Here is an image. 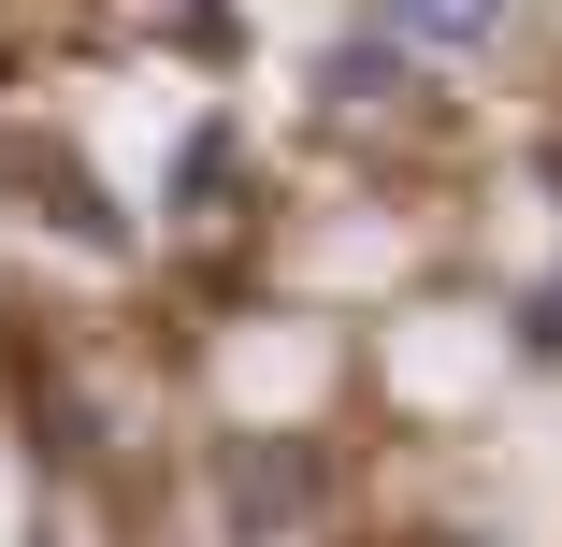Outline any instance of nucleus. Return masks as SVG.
<instances>
[{"label":"nucleus","mask_w":562,"mask_h":547,"mask_svg":"<svg viewBox=\"0 0 562 547\" xmlns=\"http://www.w3.org/2000/svg\"><path fill=\"white\" fill-rule=\"evenodd\" d=\"M173 30H188L202 58H232V44H246V30H232V0H173Z\"/></svg>","instance_id":"423d86ee"},{"label":"nucleus","mask_w":562,"mask_h":547,"mask_svg":"<svg viewBox=\"0 0 562 547\" xmlns=\"http://www.w3.org/2000/svg\"><path fill=\"white\" fill-rule=\"evenodd\" d=\"M361 15H375L404 58H476V44H505L519 0H361Z\"/></svg>","instance_id":"f03ea898"},{"label":"nucleus","mask_w":562,"mask_h":547,"mask_svg":"<svg viewBox=\"0 0 562 547\" xmlns=\"http://www.w3.org/2000/svg\"><path fill=\"white\" fill-rule=\"evenodd\" d=\"M202 202H232V130H188V159H173V216H202Z\"/></svg>","instance_id":"20e7f679"},{"label":"nucleus","mask_w":562,"mask_h":547,"mask_svg":"<svg viewBox=\"0 0 562 547\" xmlns=\"http://www.w3.org/2000/svg\"><path fill=\"white\" fill-rule=\"evenodd\" d=\"M404 87H418V58H404V44H390L375 15H361L347 44L317 58V101H331V116H375V101H404Z\"/></svg>","instance_id":"7ed1b4c3"},{"label":"nucleus","mask_w":562,"mask_h":547,"mask_svg":"<svg viewBox=\"0 0 562 547\" xmlns=\"http://www.w3.org/2000/svg\"><path fill=\"white\" fill-rule=\"evenodd\" d=\"M519 361H562V274H548V288L519 303Z\"/></svg>","instance_id":"39448f33"},{"label":"nucleus","mask_w":562,"mask_h":547,"mask_svg":"<svg viewBox=\"0 0 562 547\" xmlns=\"http://www.w3.org/2000/svg\"><path fill=\"white\" fill-rule=\"evenodd\" d=\"M216 490H232V533L260 547V533L317 518V447H303V432H246V447L216 461Z\"/></svg>","instance_id":"f257e3e1"}]
</instances>
